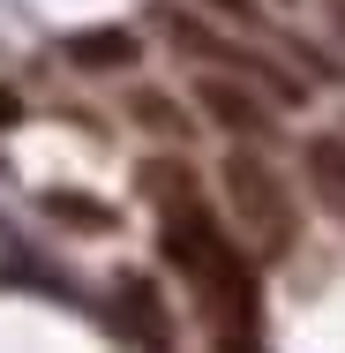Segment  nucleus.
I'll use <instances>...</instances> for the list:
<instances>
[{"label": "nucleus", "mask_w": 345, "mask_h": 353, "mask_svg": "<svg viewBox=\"0 0 345 353\" xmlns=\"http://www.w3.org/2000/svg\"><path fill=\"white\" fill-rule=\"evenodd\" d=\"M218 181H225V203H233V218H240V233H248V241H263L271 256H285V248H293V233H300V211H293L285 181H278L255 150H233V158L218 165Z\"/></svg>", "instance_id": "obj_2"}, {"label": "nucleus", "mask_w": 345, "mask_h": 353, "mask_svg": "<svg viewBox=\"0 0 345 353\" xmlns=\"http://www.w3.org/2000/svg\"><path fill=\"white\" fill-rule=\"evenodd\" d=\"M218 15H255V0H210Z\"/></svg>", "instance_id": "obj_11"}, {"label": "nucleus", "mask_w": 345, "mask_h": 353, "mask_svg": "<svg viewBox=\"0 0 345 353\" xmlns=\"http://www.w3.org/2000/svg\"><path fill=\"white\" fill-rule=\"evenodd\" d=\"M68 61L75 68H128L136 61V30H75Z\"/></svg>", "instance_id": "obj_6"}, {"label": "nucleus", "mask_w": 345, "mask_h": 353, "mask_svg": "<svg viewBox=\"0 0 345 353\" xmlns=\"http://www.w3.org/2000/svg\"><path fill=\"white\" fill-rule=\"evenodd\" d=\"M38 203H45V218H68V225H90V233H113V203H98V196H75V188H45Z\"/></svg>", "instance_id": "obj_7"}, {"label": "nucleus", "mask_w": 345, "mask_h": 353, "mask_svg": "<svg viewBox=\"0 0 345 353\" xmlns=\"http://www.w3.org/2000/svg\"><path fill=\"white\" fill-rule=\"evenodd\" d=\"M121 323L143 339V353H173V323H165L158 293H150L143 279H128V285H121Z\"/></svg>", "instance_id": "obj_5"}, {"label": "nucleus", "mask_w": 345, "mask_h": 353, "mask_svg": "<svg viewBox=\"0 0 345 353\" xmlns=\"http://www.w3.org/2000/svg\"><path fill=\"white\" fill-rule=\"evenodd\" d=\"M196 98H203L210 121H218V128H233V136H263V128H271L263 98H255V90H240V83H225V75H203V83H196Z\"/></svg>", "instance_id": "obj_3"}, {"label": "nucleus", "mask_w": 345, "mask_h": 353, "mask_svg": "<svg viewBox=\"0 0 345 353\" xmlns=\"http://www.w3.org/2000/svg\"><path fill=\"white\" fill-rule=\"evenodd\" d=\"M15 113H23V98H15V90H0V128H8Z\"/></svg>", "instance_id": "obj_10"}, {"label": "nucleus", "mask_w": 345, "mask_h": 353, "mask_svg": "<svg viewBox=\"0 0 345 353\" xmlns=\"http://www.w3.org/2000/svg\"><path fill=\"white\" fill-rule=\"evenodd\" d=\"M143 188H150V196H158L165 211L196 196V188H188V165H180V158H158V165H143Z\"/></svg>", "instance_id": "obj_8"}, {"label": "nucleus", "mask_w": 345, "mask_h": 353, "mask_svg": "<svg viewBox=\"0 0 345 353\" xmlns=\"http://www.w3.org/2000/svg\"><path fill=\"white\" fill-rule=\"evenodd\" d=\"M300 165H308V188H315V203H323L331 218H345V136H308Z\"/></svg>", "instance_id": "obj_4"}, {"label": "nucleus", "mask_w": 345, "mask_h": 353, "mask_svg": "<svg viewBox=\"0 0 345 353\" xmlns=\"http://www.w3.org/2000/svg\"><path fill=\"white\" fill-rule=\"evenodd\" d=\"M218 353H255V346H248V339H240V331H233V339H218Z\"/></svg>", "instance_id": "obj_12"}, {"label": "nucleus", "mask_w": 345, "mask_h": 353, "mask_svg": "<svg viewBox=\"0 0 345 353\" xmlns=\"http://www.w3.org/2000/svg\"><path fill=\"white\" fill-rule=\"evenodd\" d=\"M128 113H136L143 128H158V136H180V128H188V121H180V105H173L165 90H136V105H128Z\"/></svg>", "instance_id": "obj_9"}, {"label": "nucleus", "mask_w": 345, "mask_h": 353, "mask_svg": "<svg viewBox=\"0 0 345 353\" xmlns=\"http://www.w3.org/2000/svg\"><path fill=\"white\" fill-rule=\"evenodd\" d=\"M165 256L203 285V301H210V308H225L233 323H248V316H255V271H248V263H240V248L210 225V211L196 203V196L165 211Z\"/></svg>", "instance_id": "obj_1"}]
</instances>
